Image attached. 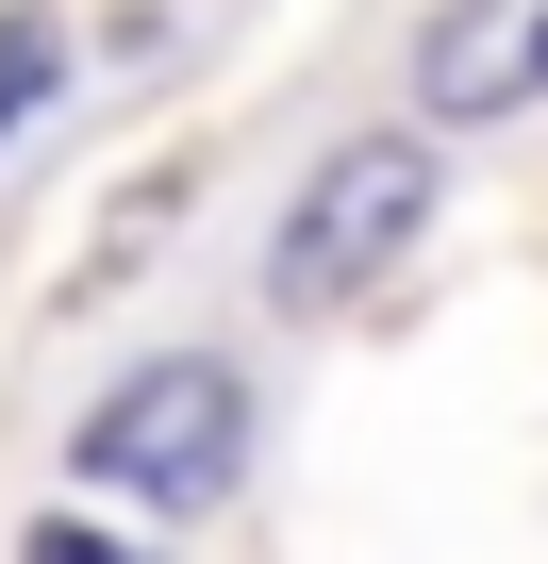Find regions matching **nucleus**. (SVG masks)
Masks as SVG:
<instances>
[{"label": "nucleus", "instance_id": "obj_4", "mask_svg": "<svg viewBox=\"0 0 548 564\" xmlns=\"http://www.w3.org/2000/svg\"><path fill=\"white\" fill-rule=\"evenodd\" d=\"M34 100H51V18L18 0V18H0V150L34 133Z\"/></svg>", "mask_w": 548, "mask_h": 564}, {"label": "nucleus", "instance_id": "obj_5", "mask_svg": "<svg viewBox=\"0 0 548 564\" xmlns=\"http://www.w3.org/2000/svg\"><path fill=\"white\" fill-rule=\"evenodd\" d=\"M34 564H133V547H100L84 514H51V531H34Z\"/></svg>", "mask_w": 548, "mask_h": 564}, {"label": "nucleus", "instance_id": "obj_3", "mask_svg": "<svg viewBox=\"0 0 548 564\" xmlns=\"http://www.w3.org/2000/svg\"><path fill=\"white\" fill-rule=\"evenodd\" d=\"M416 100L432 133H498L548 100V0H432V34H416Z\"/></svg>", "mask_w": 548, "mask_h": 564}, {"label": "nucleus", "instance_id": "obj_1", "mask_svg": "<svg viewBox=\"0 0 548 564\" xmlns=\"http://www.w3.org/2000/svg\"><path fill=\"white\" fill-rule=\"evenodd\" d=\"M249 465V382L216 349H150L100 415H84V481L100 498H150V514H216Z\"/></svg>", "mask_w": 548, "mask_h": 564}, {"label": "nucleus", "instance_id": "obj_2", "mask_svg": "<svg viewBox=\"0 0 548 564\" xmlns=\"http://www.w3.org/2000/svg\"><path fill=\"white\" fill-rule=\"evenodd\" d=\"M416 232H432V133H350V150L300 183L283 249H266V300H283V316H333L350 282H383Z\"/></svg>", "mask_w": 548, "mask_h": 564}]
</instances>
